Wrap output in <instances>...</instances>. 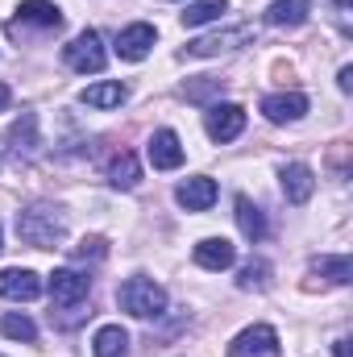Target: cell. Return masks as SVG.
Here are the masks:
<instances>
[{
	"label": "cell",
	"mask_w": 353,
	"mask_h": 357,
	"mask_svg": "<svg viewBox=\"0 0 353 357\" xmlns=\"http://www.w3.org/2000/svg\"><path fill=\"white\" fill-rule=\"evenodd\" d=\"M17 237L33 250H54L63 237H67V220L59 208L50 204H33L25 212H17Z\"/></svg>",
	"instance_id": "6da1fadb"
},
{
	"label": "cell",
	"mask_w": 353,
	"mask_h": 357,
	"mask_svg": "<svg viewBox=\"0 0 353 357\" xmlns=\"http://www.w3.org/2000/svg\"><path fill=\"white\" fill-rule=\"evenodd\" d=\"M117 303H121L129 316H137V320H158V316L167 312V291H163L154 278H129V282H121Z\"/></svg>",
	"instance_id": "7a4b0ae2"
},
{
	"label": "cell",
	"mask_w": 353,
	"mask_h": 357,
	"mask_svg": "<svg viewBox=\"0 0 353 357\" xmlns=\"http://www.w3.org/2000/svg\"><path fill=\"white\" fill-rule=\"evenodd\" d=\"M63 63H67L71 71H80V75H96V71H104L108 50H104L100 33H96V29H84L80 38H71V42L63 46Z\"/></svg>",
	"instance_id": "3957f363"
},
{
	"label": "cell",
	"mask_w": 353,
	"mask_h": 357,
	"mask_svg": "<svg viewBox=\"0 0 353 357\" xmlns=\"http://www.w3.org/2000/svg\"><path fill=\"white\" fill-rule=\"evenodd\" d=\"M204 129H208V137L212 142H233V137H241V129H246V108L241 104H208V112H204Z\"/></svg>",
	"instance_id": "277c9868"
},
{
	"label": "cell",
	"mask_w": 353,
	"mask_h": 357,
	"mask_svg": "<svg viewBox=\"0 0 353 357\" xmlns=\"http://www.w3.org/2000/svg\"><path fill=\"white\" fill-rule=\"evenodd\" d=\"M229 357H283L278 333H274L270 324H254V328H246V333L229 345Z\"/></svg>",
	"instance_id": "5b68a950"
},
{
	"label": "cell",
	"mask_w": 353,
	"mask_h": 357,
	"mask_svg": "<svg viewBox=\"0 0 353 357\" xmlns=\"http://www.w3.org/2000/svg\"><path fill=\"white\" fill-rule=\"evenodd\" d=\"M91 291V278L88 274H80V270H54L50 274V299L59 303V307H75V303H84Z\"/></svg>",
	"instance_id": "8992f818"
},
{
	"label": "cell",
	"mask_w": 353,
	"mask_h": 357,
	"mask_svg": "<svg viewBox=\"0 0 353 357\" xmlns=\"http://www.w3.org/2000/svg\"><path fill=\"white\" fill-rule=\"evenodd\" d=\"M250 38H254L250 25H241V29H220V33H208V38L187 42L183 54H191V59H212V54H225V50H233V46H241V42H250Z\"/></svg>",
	"instance_id": "52a82bcc"
},
{
	"label": "cell",
	"mask_w": 353,
	"mask_h": 357,
	"mask_svg": "<svg viewBox=\"0 0 353 357\" xmlns=\"http://www.w3.org/2000/svg\"><path fill=\"white\" fill-rule=\"evenodd\" d=\"M216 195H220V187H216V178H208V175L183 178L179 191H175V199L187 208V212H208V208L216 204Z\"/></svg>",
	"instance_id": "ba28073f"
},
{
	"label": "cell",
	"mask_w": 353,
	"mask_h": 357,
	"mask_svg": "<svg viewBox=\"0 0 353 357\" xmlns=\"http://www.w3.org/2000/svg\"><path fill=\"white\" fill-rule=\"evenodd\" d=\"M0 295L4 299H17V303H29V299L42 295V278L33 270L8 266V270H0Z\"/></svg>",
	"instance_id": "9c48e42d"
},
{
	"label": "cell",
	"mask_w": 353,
	"mask_h": 357,
	"mask_svg": "<svg viewBox=\"0 0 353 357\" xmlns=\"http://www.w3.org/2000/svg\"><path fill=\"white\" fill-rule=\"evenodd\" d=\"M158 42V33H154V25H146V21H137V25H129V29H121V38H117V54L125 59V63H142L146 54H150V46Z\"/></svg>",
	"instance_id": "30bf717a"
},
{
	"label": "cell",
	"mask_w": 353,
	"mask_h": 357,
	"mask_svg": "<svg viewBox=\"0 0 353 357\" xmlns=\"http://www.w3.org/2000/svg\"><path fill=\"white\" fill-rule=\"evenodd\" d=\"M146 154H150V167H154V171H175V167H183V146H179L175 129H158V133L150 137Z\"/></svg>",
	"instance_id": "8fae6325"
},
{
	"label": "cell",
	"mask_w": 353,
	"mask_h": 357,
	"mask_svg": "<svg viewBox=\"0 0 353 357\" xmlns=\"http://www.w3.org/2000/svg\"><path fill=\"white\" fill-rule=\"evenodd\" d=\"M278 183H283V195H287L291 204H308L312 191H316V175H312V167H303V162H287V167L278 171Z\"/></svg>",
	"instance_id": "7c38bea8"
},
{
	"label": "cell",
	"mask_w": 353,
	"mask_h": 357,
	"mask_svg": "<svg viewBox=\"0 0 353 357\" xmlns=\"http://www.w3.org/2000/svg\"><path fill=\"white\" fill-rule=\"evenodd\" d=\"M21 25H42V29H59V25H63V8H59L54 0H21V8H17V21H13V29H21Z\"/></svg>",
	"instance_id": "4fadbf2b"
},
{
	"label": "cell",
	"mask_w": 353,
	"mask_h": 357,
	"mask_svg": "<svg viewBox=\"0 0 353 357\" xmlns=\"http://www.w3.org/2000/svg\"><path fill=\"white\" fill-rule=\"evenodd\" d=\"M233 262H237V250H233V241H225V237H204V241L195 245V266L229 270Z\"/></svg>",
	"instance_id": "5bb4252c"
},
{
	"label": "cell",
	"mask_w": 353,
	"mask_h": 357,
	"mask_svg": "<svg viewBox=\"0 0 353 357\" xmlns=\"http://www.w3.org/2000/svg\"><path fill=\"white\" fill-rule=\"evenodd\" d=\"M262 112L274 121V125H283V121H299V116L308 112V96H299V91H278V96H266V100H262Z\"/></svg>",
	"instance_id": "9a60e30c"
},
{
	"label": "cell",
	"mask_w": 353,
	"mask_h": 357,
	"mask_svg": "<svg viewBox=\"0 0 353 357\" xmlns=\"http://www.w3.org/2000/svg\"><path fill=\"white\" fill-rule=\"evenodd\" d=\"M80 100H84L88 108H121V104L129 100V88H125L121 79H108V84H91V88H84Z\"/></svg>",
	"instance_id": "2e32d148"
},
{
	"label": "cell",
	"mask_w": 353,
	"mask_h": 357,
	"mask_svg": "<svg viewBox=\"0 0 353 357\" xmlns=\"http://www.w3.org/2000/svg\"><path fill=\"white\" fill-rule=\"evenodd\" d=\"M91 354L96 357H125L129 354V333L121 324H104L96 337H91Z\"/></svg>",
	"instance_id": "e0dca14e"
},
{
	"label": "cell",
	"mask_w": 353,
	"mask_h": 357,
	"mask_svg": "<svg viewBox=\"0 0 353 357\" xmlns=\"http://www.w3.org/2000/svg\"><path fill=\"white\" fill-rule=\"evenodd\" d=\"M237 225L250 241H262L266 237V212L250 199V195H237Z\"/></svg>",
	"instance_id": "ac0fdd59"
},
{
	"label": "cell",
	"mask_w": 353,
	"mask_h": 357,
	"mask_svg": "<svg viewBox=\"0 0 353 357\" xmlns=\"http://www.w3.org/2000/svg\"><path fill=\"white\" fill-rule=\"evenodd\" d=\"M308 13H312V4L308 0H274L270 8H266V21L270 25H303L308 21Z\"/></svg>",
	"instance_id": "d6986e66"
},
{
	"label": "cell",
	"mask_w": 353,
	"mask_h": 357,
	"mask_svg": "<svg viewBox=\"0 0 353 357\" xmlns=\"http://www.w3.org/2000/svg\"><path fill=\"white\" fill-rule=\"evenodd\" d=\"M137 178H142V167H137V158H133L129 150H121V154L108 162V183H112V187L133 191V187H137Z\"/></svg>",
	"instance_id": "ffe728a7"
},
{
	"label": "cell",
	"mask_w": 353,
	"mask_h": 357,
	"mask_svg": "<svg viewBox=\"0 0 353 357\" xmlns=\"http://www.w3.org/2000/svg\"><path fill=\"white\" fill-rule=\"evenodd\" d=\"M225 8H229V0H191L187 13H183V25H187V29H200V25L216 21Z\"/></svg>",
	"instance_id": "44dd1931"
},
{
	"label": "cell",
	"mask_w": 353,
	"mask_h": 357,
	"mask_svg": "<svg viewBox=\"0 0 353 357\" xmlns=\"http://www.w3.org/2000/svg\"><path fill=\"white\" fill-rule=\"evenodd\" d=\"M0 333H4L8 341H38V324H33L29 316H21V312H8V316L0 320Z\"/></svg>",
	"instance_id": "7402d4cb"
},
{
	"label": "cell",
	"mask_w": 353,
	"mask_h": 357,
	"mask_svg": "<svg viewBox=\"0 0 353 357\" xmlns=\"http://www.w3.org/2000/svg\"><path fill=\"white\" fill-rule=\"evenodd\" d=\"M316 274H324L329 282H350L353 266H350V258H345V254H341V258H320V262H316Z\"/></svg>",
	"instance_id": "603a6c76"
},
{
	"label": "cell",
	"mask_w": 353,
	"mask_h": 357,
	"mask_svg": "<svg viewBox=\"0 0 353 357\" xmlns=\"http://www.w3.org/2000/svg\"><path fill=\"white\" fill-rule=\"evenodd\" d=\"M266 282H270V266L266 262H246L241 266V278H237L241 291H262Z\"/></svg>",
	"instance_id": "cb8c5ba5"
},
{
	"label": "cell",
	"mask_w": 353,
	"mask_h": 357,
	"mask_svg": "<svg viewBox=\"0 0 353 357\" xmlns=\"http://www.w3.org/2000/svg\"><path fill=\"white\" fill-rule=\"evenodd\" d=\"M216 91H225V79L200 75L195 84H187V88H183V96H187V100H208V96H216Z\"/></svg>",
	"instance_id": "d4e9b609"
},
{
	"label": "cell",
	"mask_w": 353,
	"mask_h": 357,
	"mask_svg": "<svg viewBox=\"0 0 353 357\" xmlns=\"http://www.w3.org/2000/svg\"><path fill=\"white\" fill-rule=\"evenodd\" d=\"M33 125H38L33 112H21V121L13 125V142H21V146L29 150V146H33ZM21 146H17V150H21Z\"/></svg>",
	"instance_id": "484cf974"
},
{
	"label": "cell",
	"mask_w": 353,
	"mask_h": 357,
	"mask_svg": "<svg viewBox=\"0 0 353 357\" xmlns=\"http://www.w3.org/2000/svg\"><path fill=\"white\" fill-rule=\"evenodd\" d=\"M75 254H80V258H104V241H100V237H88V241H80Z\"/></svg>",
	"instance_id": "4316f807"
},
{
	"label": "cell",
	"mask_w": 353,
	"mask_h": 357,
	"mask_svg": "<svg viewBox=\"0 0 353 357\" xmlns=\"http://www.w3.org/2000/svg\"><path fill=\"white\" fill-rule=\"evenodd\" d=\"M337 84H341V91H353V67H341V75H337Z\"/></svg>",
	"instance_id": "83f0119b"
},
{
	"label": "cell",
	"mask_w": 353,
	"mask_h": 357,
	"mask_svg": "<svg viewBox=\"0 0 353 357\" xmlns=\"http://www.w3.org/2000/svg\"><path fill=\"white\" fill-rule=\"evenodd\" d=\"M333 354H337V357H350V341H345V337H341V341H337V345H333Z\"/></svg>",
	"instance_id": "f1b7e54d"
},
{
	"label": "cell",
	"mask_w": 353,
	"mask_h": 357,
	"mask_svg": "<svg viewBox=\"0 0 353 357\" xmlns=\"http://www.w3.org/2000/svg\"><path fill=\"white\" fill-rule=\"evenodd\" d=\"M8 100H13V96H8V88L0 84V108H8Z\"/></svg>",
	"instance_id": "f546056e"
},
{
	"label": "cell",
	"mask_w": 353,
	"mask_h": 357,
	"mask_svg": "<svg viewBox=\"0 0 353 357\" xmlns=\"http://www.w3.org/2000/svg\"><path fill=\"white\" fill-rule=\"evenodd\" d=\"M0 162H4V146H0Z\"/></svg>",
	"instance_id": "4dcf8cb0"
},
{
	"label": "cell",
	"mask_w": 353,
	"mask_h": 357,
	"mask_svg": "<svg viewBox=\"0 0 353 357\" xmlns=\"http://www.w3.org/2000/svg\"><path fill=\"white\" fill-rule=\"evenodd\" d=\"M0 250H4V237H0Z\"/></svg>",
	"instance_id": "1f68e13d"
}]
</instances>
